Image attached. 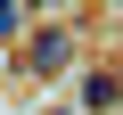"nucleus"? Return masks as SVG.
Wrapping results in <instances>:
<instances>
[{
  "instance_id": "f257e3e1",
  "label": "nucleus",
  "mask_w": 123,
  "mask_h": 115,
  "mask_svg": "<svg viewBox=\"0 0 123 115\" xmlns=\"http://www.w3.org/2000/svg\"><path fill=\"white\" fill-rule=\"evenodd\" d=\"M74 115H123V74L115 66H82L74 74Z\"/></svg>"
},
{
  "instance_id": "7ed1b4c3",
  "label": "nucleus",
  "mask_w": 123,
  "mask_h": 115,
  "mask_svg": "<svg viewBox=\"0 0 123 115\" xmlns=\"http://www.w3.org/2000/svg\"><path fill=\"white\" fill-rule=\"evenodd\" d=\"M25 17H33V8H17V0H0V41H17V33H25Z\"/></svg>"
},
{
  "instance_id": "20e7f679",
  "label": "nucleus",
  "mask_w": 123,
  "mask_h": 115,
  "mask_svg": "<svg viewBox=\"0 0 123 115\" xmlns=\"http://www.w3.org/2000/svg\"><path fill=\"white\" fill-rule=\"evenodd\" d=\"M49 115H74V107H49Z\"/></svg>"
},
{
  "instance_id": "f03ea898",
  "label": "nucleus",
  "mask_w": 123,
  "mask_h": 115,
  "mask_svg": "<svg viewBox=\"0 0 123 115\" xmlns=\"http://www.w3.org/2000/svg\"><path fill=\"white\" fill-rule=\"evenodd\" d=\"M66 58H74V25H41V33L25 41V58H17V66H25V74H57Z\"/></svg>"
}]
</instances>
